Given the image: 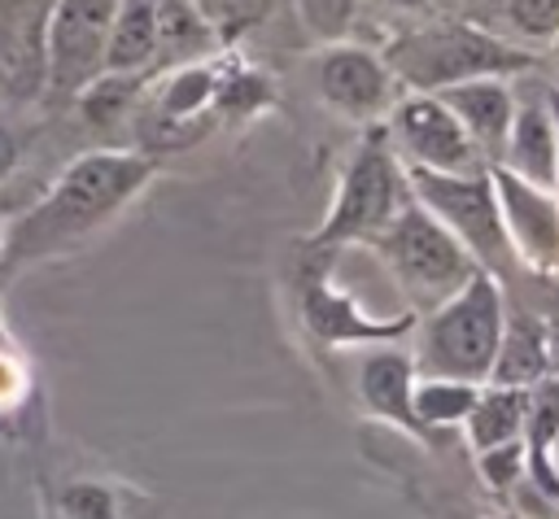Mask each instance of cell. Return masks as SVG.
<instances>
[{
    "mask_svg": "<svg viewBox=\"0 0 559 519\" xmlns=\"http://www.w3.org/2000/svg\"><path fill=\"white\" fill-rule=\"evenodd\" d=\"M528 493H533V488H528ZM533 497H537V493H533ZM520 510H528L533 519H559V488H555V497H537V502H528V506L520 502Z\"/></svg>",
    "mask_w": 559,
    "mask_h": 519,
    "instance_id": "obj_29",
    "label": "cell"
},
{
    "mask_svg": "<svg viewBox=\"0 0 559 519\" xmlns=\"http://www.w3.org/2000/svg\"><path fill=\"white\" fill-rule=\"evenodd\" d=\"M345 9H349V0H341V13H345Z\"/></svg>",
    "mask_w": 559,
    "mask_h": 519,
    "instance_id": "obj_33",
    "label": "cell"
},
{
    "mask_svg": "<svg viewBox=\"0 0 559 519\" xmlns=\"http://www.w3.org/2000/svg\"><path fill=\"white\" fill-rule=\"evenodd\" d=\"M480 519H489V515H480Z\"/></svg>",
    "mask_w": 559,
    "mask_h": 519,
    "instance_id": "obj_35",
    "label": "cell"
},
{
    "mask_svg": "<svg viewBox=\"0 0 559 519\" xmlns=\"http://www.w3.org/2000/svg\"><path fill=\"white\" fill-rule=\"evenodd\" d=\"M520 445H524V484L537 497H555L559 488V375H546L528 388Z\"/></svg>",
    "mask_w": 559,
    "mask_h": 519,
    "instance_id": "obj_14",
    "label": "cell"
},
{
    "mask_svg": "<svg viewBox=\"0 0 559 519\" xmlns=\"http://www.w3.org/2000/svg\"><path fill=\"white\" fill-rule=\"evenodd\" d=\"M192 4H197L201 17L210 22L218 48L240 44V39H245L249 31H258V26L271 17V9H275V0H192Z\"/></svg>",
    "mask_w": 559,
    "mask_h": 519,
    "instance_id": "obj_22",
    "label": "cell"
},
{
    "mask_svg": "<svg viewBox=\"0 0 559 519\" xmlns=\"http://www.w3.org/2000/svg\"><path fill=\"white\" fill-rule=\"evenodd\" d=\"M489 179L515 266L537 279H559V192L528 183L507 166H489Z\"/></svg>",
    "mask_w": 559,
    "mask_h": 519,
    "instance_id": "obj_10",
    "label": "cell"
},
{
    "mask_svg": "<svg viewBox=\"0 0 559 519\" xmlns=\"http://www.w3.org/2000/svg\"><path fill=\"white\" fill-rule=\"evenodd\" d=\"M393 4H402V9H419V4H432V0H393Z\"/></svg>",
    "mask_w": 559,
    "mask_h": 519,
    "instance_id": "obj_31",
    "label": "cell"
},
{
    "mask_svg": "<svg viewBox=\"0 0 559 519\" xmlns=\"http://www.w3.org/2000/svg\"><path fill=\"white\" fill-rule=\"evenodd\" d=\"M297 9H301V17L314 26V31H328V26H336L345 13H341V0H297Z\"/></svg>",
    "mask_w": 559,
    "mask_h": 519,
    "instance_id": "obj_26",
    "label": "cell"
},
{
    "mask_svg": "<svg viewBox=\"0 0 559 519\" xmlns=\"http://www.w3.org/2000/svg\"><path fill=\"white\" fill-rule=\"evenodd\" d=\"M367 249L380 257V266L406 297V310L415 314L441 305L476 270V257L415 196L402 201V209L367 240Z\"/></svg>",
    "mask_w": 559,
    "mask_h": 519,
    "instance_id": "obj_5",
    "label": "cell"
},
{
    "mask_svg": "<svg viewBox=\"0 0 559 519\" xmlns=\"http://www.w3.org/2000/svg\"><path fill=\"white\" fill-rule=\"evenodd\" d=\"M354 397L358 406L384 423V427H397L402 436L419 440V445H432V436L424 432V423L415 419L411 410V388H415V362H411V349H397V340L389 345H367V349H354Z\"/></svg>",
    "mask_w": 559,
    "mask_h": 519,
    "instance_id": "obj_12",
    "label": "cell"
},
{
    "mask_svg": "<svg viewBox=\"0 0 559 519\" xmlns=\"http://www.w3.org/2000/svg\"><path fill=\"white\" fill-rule=\"evenodd\" d=\"M275 105V83L266 70L245 65V61H218V87H214V113L227 118H249Z\"/></svg>",
    "mask_w": 559,
    "mask_h": 519,
    "instance_id": "obj_21",
    "label": "cell"
},
{
    "mask_svg": "<svg viewBox=\"0 0 559 519\" xmlns=\"http://www.w3.org/2000/svg\"><path fill=\"white\" fill-rule=\"evenodd\" d=\"M472 458H476L480 480H485L502 502H511L515 488L524 484V445H520V440H507V445L480 449V454H472Z\"/></svg>",
    "mask_w": 559,
    "mask_h": 519,
    "instance_id": "obj_23",
    "label": "cell"
},
{
    "mask_svg": "<svg viewBox=\"0 0 559 519\" xmlns=\"http://www.w3.org/2000/svg\"><path fill=\"white\" fill-rule=\"evenodd\" d=\"M493 166H507L511 174L555 188V118L546 105V92L537 96H515V118L502 144V157Z\"/></svg>",
    "mask_w": 559,
    "mask_h": 519,
    "instance_id": "obj_15",
    "label": "cell"
},
{
    "mask_svg": "<svg viewBox=\"0 0 559 519\" xmlns=\"http://www.w3.org/2000/svg\"><path fill=\"white\" fill-rule=\"evenodd\" d=\"M502 318H507L502 279L476 266L459 292H450L441 305H432L415 318V327H411L415 375H445V379L485 384L493 353H498Z\"/></svg>",
    "mask_w": 559,
    "mask_h": 519,
    "instance_id": "obj_3",
    "label": "cell"
},
{
    "mask_svg": "<svg viewBox=\"0 0 559 519\" xmlns=\"http://www.w3.org/2000/svg\"><path fill=\"white\" fill-rule=\"evenodd\" d=\"M546 105H550V118H555V192H559V92L555 87L546 92Z\"/></svg>",
    "mask_w": 559,
    "mask_h": 519,
    "instance_id": "obj_30",
    "label": "cell"
},
{
    "mask_svg": "<svg viewBox=\"0 0 559 519\" xmlns=\"http://www.w3.org/2000/svg\"><path fill=\"white\" fill-rule=\"evenodd\" d=\"M153 174L157 157L140 148H92L74 157L31 209L0 222V279L74 253L83 240L105 231L153 183Z\"/></svg>",
    "mask_w": 559,
    "mask_h": 519,
    "instance_id": "obj_1",
    "label": "cell"
},
{
    "mask_svg": "<svg viewBox=\"0 0 559 519\" xmlns=\"http://www.w3.org/2000/svg\"><path fill=\"white\" fill-rule=\"evenodd\" d=\"M402 170H406V192L476 257L480 270H489L498 279L520 270L515 253L507 244V231H502L489 166L472 170V174H441V170H419V166H402Z\"/></svg>",
    "mask_w": 559,
    "mask_h": 519,
    "instance_id": "obj_6",
    "label": "cell"
},
{
    "mask_svg": "<svg viewBox=\"0 0 559 519\" xmlns=\"http://www.w3.org/2000/svg\"><path fill=\"white\" fill-rule=\"evenodd\" d=\"M310 266L297 283V314L301 327L310 331V340H319L323 349H367V345H389V340H406L415 327V310H397V314H371L362 310V301L345 288H336L332 279V257L336 253H306Z\"/></svg>",
    "mask_w": 559,
    "mask_h": 519,
    "instance_id": "obj_7",
    "label": "cell"
},
{
    "mask_svg": "<svg viewBox=\"0 0 559 519\" xmlns=\"http://www.w3.org/2000/svg\"><path fill=\"white\" fill-rule=\"evenodd\" d=\"M0 349H4V327H0Z\"/></svg>",
    "mask_w": 559,
    "mask_h": 519,
    "instance_id": "obj_34",
    "label": "cell"
},
{
    "mask_svg": "<svg viewBox=\"0 0 559 519\" xmlns=\"http://www.w3.org/2000/svg\"><path fill=\"white\" fill-rule=\"evenodd\" d=\"M542 327H546V358H550V375H559V301L542 314Z\"/></svg>",
    "mask_w": 559,
    "mask_h": 519,
    "instance_id": "obj_27",
    "label": "cell"
},
{
    "mask_svg": "<svg viewBox=\"0 0 559 519\" xmlns=\"http://www.w3.org/2000/svg\"><path fill=\"white\" fill-rule=\"evenodd\" d=\"M61 519H118V497L100 480H74L57 493Z\"/></svg>",
    "mask_w": 559,
    "mask_h": 519,
    "instance_id": "obj_24",
    "label": "cell"
},
{
    "mask_svg": "<svg viewBox=\"0 0 559 519\" xmlns=\"http://www.w3.org/2000/svg\"><path fill=\"white\" fill-rule=\"evenodd\" d=\"M437 96L459 118V126L467 131V140L476 144L485 166H493L502 157L507 131H511V118H515V87H511V79L485 74V79H467V83L441 87Z\"/></svg>",
    "mask_w": 559,
    "mask_h": 519,
    "instance_id": "obj_13",
    "label": "cell"
},
{
    "mask_svg": "<svg viewBox=\"0 0 559 519\" xmlns=\"http://www.w3.org/2000/svg\"><path fill=\"white\" fill-rule=\"evenodd\" d=\"M402 83V92H441L467 79H515L524 70H537V52L520 39H502L476 22H428L415 31H402L380 52Z\"/></svg>",
    "mask_w": 559,
    "mask_h": 519,
    "instance_id": "obj_2",
    "label": "cell"
},
{
    "mask_svg": "<svg viewBox=\"0 0 559 519\" xmlns=\"http://www.w3.org/2000/svg\"><path fill=\"white\" fill-rule=\"evenodd\" d=\"M17 157H22V144H17V135L0 122V179H9V170L17 166Z\"/></svg>",
    "mask_w": 559,
    "mask_h": 519,
    "instance_id": "obj_28",
    "label": "cell"
},
{
    "mask_svg": "<svg viewBox=\"0 0 559 519\" xmlns=\"http://www.w3.org/2000/svg\"><path fill=\"white\" fill-rule=\"evenodd\" d=\"M384 135L402 157V166L441 170V174L485 170V157L476 153V144L467 140V131L437 92H402L384 113Z\"/></svg>",
    "mask_w": 559,
    "mask_h": 519,
    "instance_id": "obj_8",
    "label": "cell"
},
{
    "mask_svg": "<svg viewBox=\"0 0 559 519\" xmlns=\"http://www.w3.org/2000/svg\"><path fill=\"white\" fill-rule=\"evenodd\" d=\"M218 48L210 22L192 0H157V61L153 70H175L201 61Z\"/></svg>",
    "mask_w": 559,
    "mask_h": 519,
    "instance_id": "obj_19",
    "label": "cell"
},
{
    "mask_svg": "<svg viewBox=\"0 0 559 519\" xmlns=\"http://www.w3.org/2000/svg\"><path fill=\"white\" fill-rule=\"evenodd\" d=\"M550 52H555V61H559V35H555V39H550Z\"/></svg>",
    "mask_w": 559,
    "mask_h": 519,
    "instance_id": "obj_32",
    "label": "cell"
},
{
    "mask_svg": "<svg viewBox=\"0 0 559 519\" xmlns=\"http://www.w3.org/2000/svg\"><path fill=\"white\" fill-rule=\"evenodd\" d=\"M480 384H467V379H445V375H415V388H411V410L415 419L424 423V432L437 440L441 432H454L463 427L472 401H476Z\"/></svg>",
    "mask_w": 559,
    "mask_h": 519,
    "instance_id": "obj_20",
    "label": "cell"
},
{
    "mask_svg": "<svg viewBox=\"0 0 559 519\" xmlns=\"http://www.w3.org/2000/svg\"><path fill=\"white\" fill-rule=\"evenodd\" d=\"M550 375V358H546V327L537 310H511L502 318V336H498V353L489 366L485 384H507V388H533L537 379Z\"/></svg>",
    "mask_w": 559,
    "mask_h": 519,
    "instance_id": "obj_16",
    "label": "cell"
},
{
    "mask_svg": "<svg viewBox=\"0 0 559 519\" xmlns=\"http://www.w3.org/2000/svg\"><path fill=\"white\" fill-rule=\"evenodd\" d=\"M118 0H57L44 31V57H48V83L57 92L79 96L105 61V39L114 22Z\"/></svg>",
    "mask_w": 559,
    "mask_h": 519,
    "instance_id": "obj_11",
    "label": "cell"
},
{
    "mask_svg": "<svg viewBox=\"0 0 559 519\" xmlns=\"http://www.w3.org/2000/svg\"><path fill=\"white\" fill-rule=\"evenodd\" d=\"M507 22L520 44H550L559 35V0H507Z\"/></svg>",
    "mask_w": 559,
    "mask_h": 519,
    "instance_id": "obj_25",
    "label": "cell"
},
{
    "mask_svg": "<svg viewBox=\"0 0 559 519\" xmlns=\"http://www.w3.org/2000/svg\"><path fill=\"white\" fill-rule=\"evenodd\" d=\"M157 61V0H118L100 74H148Z\"/></svg>",
    "mask_w": 559,
    "mask_h": 519,
    "instance_id": "obj_17",
    "label": "cell"
},
{
    "mask_svg": "<svg viewBox=\"0 0 559 519\" xmlns=\"http://www.w3.org/2000/svg\"><path fill=\"white\" fill-rule=\"evenodd\" d=\"M314 92L332 113L371 126L384 122V113L402 96V83L393 79L389 61L376 48L336 39L314 52Z\"/></svg>",
    "mask_w": 559,
    "mask_h": 519,
    "instance_id": "obj_9",
    "label": "cell"
},
{
    "mask_svg": "<svg viewBox=\"0 0 559 519\" xmlns=\"http://www.w3.org/2000/svg\"><path fill=\"white\" fill-rule=\"evenodd\" d=\"M524 406H528V388H507V384H480L467 419H463V440L472 454L520 440L524 432Z\"/></svg>",
    "mask_w": 559,
    "mask_h": 519,
    "instance_id": "obj_18",
    "label": "cell"
},
{
    "mask_svg": "<svg viewBox=\"0 0 559 519\" xmlns=\"http://www.w3.org/2000/svg\"><path fill=\"white\" fill-rule=\"evenodd\" d=\"M406 170L393 153L384 122L362 126V140L354 144L349 161L341 166V179L332 188L328 214L319 227L301 240L306 253H341L349 244H367L406 201Z\"/></svg>",
    "mask_w": 559,
    "mask_h": 519,
    "instance_id": "obj_4",
    "label": "cell"
}]
</instances>
